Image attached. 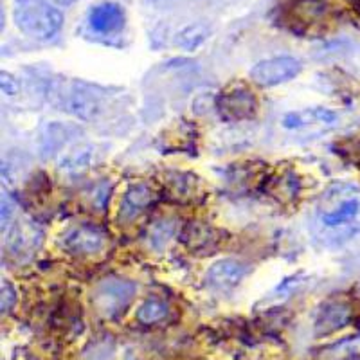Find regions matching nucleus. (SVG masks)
I'll return each mask as SVG.
<instances>
[{
    "instance_id": "1",
    "label": "nucleus",
    "mask_w": 360,
    "mask_h": 360,
    "mask_svg": "<svg viewBox=\"0 0 360 360\" xmlns=\"http://www.w3.org/2000/svg\"><path fill=\"white\" fill-rule=\"evenodd\" d=\"M311 231L326 245H339L360 233V188L339 182L319 197Z\"/></svg>"
},
{
    "instance_id": "2",
    "label": "nucleus",
    "mask_w": 360,
    "mask_h": 360,
    "mask_svg": "<svg viewBox=\"0 0 360 360\" xmlns=\"http://www.w3.org/2000/svg\"><path fill=\"white\" fill-rule=\"evenodd\" d=\"M13 20L22 33L37 40H47L62 29L63 15L45 0H18Z\"/></svg>"
},
{
    "instance_id": "3",
    "label": "nucleus",
    "mask_w": 360,
    "mask_h": 360,
    "mask_svg": "<svg viewBox=\"0 0 360 360\" xmlns=\"http://www.w3.org/2000/svg\"><path fill=\"white\" fill-rule=\"evenodd\" d=\"M135 292H137L135 283L123 278H107L98 283V287L92 294L94 295L92 301H94L98 311H101L103 315L115 317L130 307Z\"/></svg>"
},
{
    "instance_id": "4",
    "label": "nucleus",
    "mask_w": 360,
    "mask_h": 360,
    "mask_svg": "<svg viewBox=\"0 0 360 360\" xmlns=\"http://www.w3.org/2000/svg\"><path fill=\"white\" fill-rule=\"evenodd\" d=\"M303 70V65L294 56H274L262 60L250 69L249 76L259 86H278L295 79Z\"/></svg>"
},
{
    "instance_id": "5",
    "label": "nucleus",
    "mask_w": 360,
    "mask_h": 360,
    "mask_svg": "<svg viewBox=\"0 0 360 360\" xmlns=\"http://www.w3.org/2000/svg\"><path fill=\"white\" fill-rule=\"evenodd\" d=\"M217 108L224 121L238 123L254 117L258 112V99L247 86L240 85L221 92L217 99Z\"/></svg>"
},
{
    "instance_id": "6",
    "label": "nucleus",
    "mask_w": 360,
    "mask_h": 360,
    "mask_svg": "<svg viewBox=\"0 0 360 360\" xmlns=\"http://www.w3.org/2000/svg\"><path fill=\"white\" fill-rule=\"evenodd\" d=\"M108 240L107 231L98 227V225L82 224L76 227H70L62 238V247L69 254L76 256H90L98 254L105 249Z\"/></svg>"
},
{
    "instance_id": "7",
    "label": "nucleus",
    "mask_w": 360,
    "mask_h": 360,
    "mask_svg": "<svg viewBox=\"0 0 360 360\" xmlns=\"http://www.w3.org/2000/svg\"><path fill=\"white\" fill-rule=\"evenodd\" d=\"M247 274H249V265H245L240 259L224 258L207 270L205 279H207V285L211 288L231 290V288L238 287Z\"/></svg>"
},
{
    "instance_id": "8",
    "label": "nucleus",
    "mask_w": 360,
    "mask_h": 360,
    "mask_svg": "<svg viewBox=\"0 0 360 360\" xmlns=\"http://www.w3.org/2000/svg\"><path fill=\"white\" fill-rule=\"evenodd\" d=\"M124 22H127V13L117 2H101L92 6L89 11V24L96 33H117L124 27Z\"/></svg>"
},
{
    "instance_id": "9",
    "label": "nucleus",
    "mask_w": 360,
    "mask_h": 360,
    "mask_svg": "<svg viewBox=\"0 0 360 360\" xmlns=\"http://www.w3.org/2000/svg\"><path fill=\"white\" fill-rule=\"evenodd\" d=\"M339 114L330 108L323 107H311L303 108V110H294L288 112L283 117L281 124L287 130H303L308 127H332L337 123Z\"/></svg>"
},
{
    "instance_id": "10",
    "label": "nucleus",
    "mask_w": 360,
    "mask_h": 360,
    "mask_svg": "<svg viewBox=\"0 0 360 360\" xmlns=\"http://www.w3.org/2000/svg\"><path fill=\"white\" fill-rule=\"evenodd\" d=\"M157 195L153 188L146 182L131 184L124 193L123 202H121V217L123 218H135L143 211H146L150 205L155 202Z\"/></svg>"
},
{
    "instance_id": "11",
    "label": "nucleus",
    "mask_w": 360,
    "mask_h": 360,
    "mask_svg": "<svg viewBox=\"0 0 360 360\" xmlns=\"http://www.w3.org/2000/svg\"><path fill=\"white\" fill-rule=\"evenodd\" d=\"M349 319V308L342 301H330L319 311V317L315 321V328L321 333H330L337 328L344 326Z\"/></svg>"
},
{
    "instance_id": "12",
    "label": "nucleus",
    "mask_w": 360,
    "mask_h": 360,
    "mask_svg": "<svg viewBox=\"0 0 360 360\" xmlns=\"http://www.w3.org/2000/svg\"><path fill=\"white\" fill-rule=\"evenodd\" d=\"M207 34H209L207 25L191 24L176 34V45H179L180 49H184V51H195L204 44Z\"/></svg>"
},
{
    "instance_id": "13",
    "label": "nucleus",
    "mask_w": 360,
    "mask_h": 360,
    "mask_svg": "<svg viewBox=\"0 0 360 360\" xmlns=\"http://www.w3.org/2000/svg\"><path fill=\"white\" fill-rule=\"evenodd\" d=\"M168 315V307L160 299L150 297L137 308V321L143 324H155Z\"/></svg>"
},
{
    "instance_id": "14",
    "label": "nucleus",
    "mask_w": 360,
    "mask_h": 360,
    "mask_svg": "<svg viewBox=\"0 0 360 360\" xmlns=\"http://www.w3.org/2000/svg\"><path fill=\"white\" fill-rule=\"evenodd\" d=\"M0 85H2V92H4L6 96H15L18 94V90H20V83H18V79H15L11 74L8 72H2Z\"/></svg>"
},
{
    "instance_id": "15",
    "label": "nucleus",
    "mask_w": 360,
    "mask_h": 360,
    "mask_svg": "<svg viewBox=\"0 0 360 360\" xmlns=\"http://www.w3.org/2000/svg\"><path fill=\"white\" fill-rule=\"evenodd\" d=\"M15 303V290H13L11 283L2 281V310L8 311Z\"/></svg>"
}]
</instances>
